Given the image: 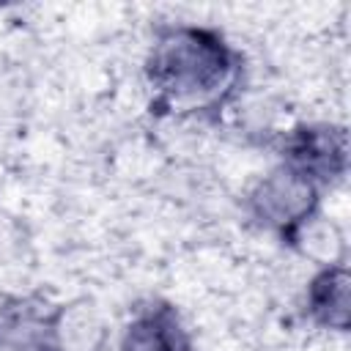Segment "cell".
I'll return each mask as SVG.
<instances>
[{
	"instance_id": "cell-1",
	"label": "cell",
	"mask_w": 351,
	"mask_h": 351,
	"mask_svg": "<svg viewBox=\"0 0 351 351\" xmlns=\"http://www.w3.org/2000/svg\"><path fill=\"white\" fill-rule=\"evenodd\" d=\"M244 55L222 30L173 22L154 30L143 58L151 110L178 121H214L239 96Z\"/></svg>"
},
{
	"instance_id": "cell-2",
	"label": "cell",
	"mask_w": 351,
	"mask_h": 351,
	"mask_svg": "<svg viewBox=\"0 0 351 351\" xmlns=\"http://www.w3.org/2000/svg\"><path fill=\"white\" fill-rule=\"evenodd\" d=\"M321 192L324 189L310 178L277 162L271 170L252 181L241 203L247 219L258 230L274 236L288 247H299V241H304L313 222L318 219Z\"/></svg>"
},
{
	"instance_id": "cell-3",
	"label": "cell",
	"mask_w": 351,
	"mask_h": 351,
	"mask_svg": "<svg viewBox=\"0 0 351 351\" xmlns=\"http://www.w3.org/2000/svg\"><path fill=\"white\" fill-rule=\"evenodd\" d=\"M280 162L326 189L348 173V132L332 121H302L280 140Z\"/></svg>"
},
{
	"instance_id": "cell-4",
	"label": "cell",
	"mask_w": 351,
	"mask_h": 351,
	"mask_svg": "<svg viewBox=\"0 0 351 351\" xmlns=\"http://www.w3.org/2000/svg\"><path fill=\"white\" fill-rule=\"evenodd\" d=\"M69 307L44 293H11L0 302V351H66Z\"/></svg>"
},
{
	"instance_id": "cell-5",
	"label": "cell",
	"mask_w": 351,
	"mask_h": 351,
	"mask_svg": "<svg viewBox=\"0 0 351 351\" xmlns=\"http://www.w3.org/2000/svg\"><path fill=\"white\" fill-rule=\"evenodd\" d=\"M121 351H195V340L176 304L145 299L121 329Z\"/></svg>"
},
{
	"instance_id": "cell-6",
	"label": "cell",
	"mask_w": 351,
	"mask_h": 351,
	"mask_svg": "<svg viewBox=\"0 0 351 351\" xmlns=\"http://www.w3.org/2000/svg\"><path fill=\"white\" fill-rule=\"evenodd\" d=\"M304 318L324 332L346 335L351 324V274L343 261L321 263L304 285Z\"/></svg>"
}]
</instances>
